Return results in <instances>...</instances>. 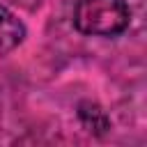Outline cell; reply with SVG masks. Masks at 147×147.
Returning <instances> with one entry per match:
<instances>
[{"instance_id": "1", "label": "cell", "mask_w": 147, "mask_h": 147, "mask_svg": "<svg viewBox=\"0 0 147 147\" xmlns=\"http://www.w3.org/2000/svg\"><path fill=\"white\" fill-rule=\"evenodd\" d=\"M131 23L126 0H78L74 7V25L87 37H119Z\"/></svg>"}, {"instance_id": "2", "label": "cell", "mask_w": 147, "mask_h": 147, "mask_svg": "<svg viewBox=\"0 0 147 147\" xmlns=\"http://www.w3.org/2000/svg\"><path fill=\"white\" fill-rule=\"evenodd\" d=\"M25 39V25L23 21L0 2V53L14 51Z\"/></svg>"}]
</instances>
